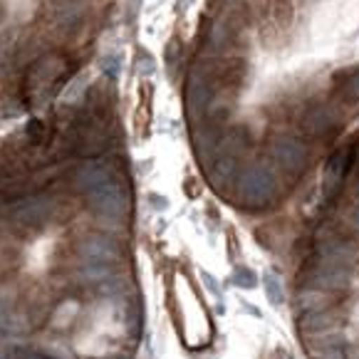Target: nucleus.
<instances>
[{"label": "nucleus", "mask_w": 359, "mask_h": 359, "mask_svg": "<svg viewBox=\"0 0 359 359\" xmlns=\"http://www.w3.org/2000/svg\"><path fill=\"white\" fill-rule=\"evenodd\" d=\"M55 206L53 201L43 198V196H35V198H25L15 206V221L22 223V226H43V223L50 221Z\"/></svg>", "instance_id": "6"}, {"label": "nucleus", "mask_w": 359, "mask_h": 359, "mask_svg": "<svg viewBox=\"0 0 359 359\" xmlns=\"http://www.w3.org/2000/svg\"><path fill=\"white\" fill-rule=\"evenodd\" d=\"M263 287H265V292H268V300L273 302V305H280L283 302V297H285V292H283V285H280V280L275 278V275H265L263 278Z\"/></svg>", "instance_id": "14"}, {"label": "nucleus", "mask_w": 359, "mask_h": 359, "mask_svg": "<svg viewBox=\"0 0 359 359\" xmlns=\"http://www.w3.org/2000/svg\"><path fill=\"white\" fill-rule=\"evenodd\" d=\"M213 100V87L208 85L206 79H198L196 74H191L189 79V87H186V107H189V114L191 116H198L211 107Z\"/></svg>", "instance_id": "7"}, {"label": "nucleus", "mask_w": 359, "mask_h": 359, "mask_svg": "<svg viewBox=\"0 0 359 359\" xmlns=\"http://www.w3.org/2000/svg\"><path fill=\"white\" fill-rule=\"evenodd\" d=\"M238 194L248 206H265L275 194V174L263 164L248 166L238 181Z\"/></svg>", "instance_id": "1"}, {"label": "nucleus", "mask_w": 359, "mask_h": 359, "mask_svg": "<svg viewBox=\"0 0 359 359\" xmlns=\"http://www.w3.org/2000/svg\"><path fill=\"white\" fill-rule=\"evenodd\" d=\"M176 3H179V8H189L194 0H176Z\"/></svg>", "instance_id": "19"}, {"label": "nucleus", "mask_w": 359, "mask_h": 359, "mask_svg": "<svg viewBox=\"0 0 359 359\" xmlns=\"http://www.w3.org/2000/svg\"><path fill=\"white\" fill-rule=\"evenodd\" d=\"M352 226L359 231V203H357V206H354V211H352Z\"/></svg>", "instance_id": "18"}, {"label": "nucleus", "mask_w": 359, "mask_h": 359, "mask_svg": "<svg viewBox=\"0 0 359 359\" xmlns=\"http://www.w3.org/2000/svg\"><path fill=\"white\" fill-rule=\"evenodd\" d=\"M233 171H236V154L226 149V151H223L221 156H216V161H213L211 181L213 184H218V181H228L233 176Z\"/></svg>", "instance_id": "11"}, {"label": "nucleus", "mask_w": 359, "mask_h": 359, "mask_svg": "<svg viewBox=\"0 0 359 359\" xmlns=\"http://www.w3.org/2000/svg\"><path fill=\"white\" fill-rule=\"evenodd\" d=\"M154 69H156V67H154V60L149 57L147 53H139V72H142L144 77H149Z\"/></svg>", "instance_id": "16"}, {"label": "nucleus", "mask_w": 359, "mask_h": 359, "mask_svg": "<svg viewBox=\"0 0 359 359\" xmlns=\"http://www.w3.org/2000/svg\"><path fill=\"white\" fill-rule=\"evenodd\" d=\"M11 325V310H8V302H3L0 297V330H6Z\"/></svg>", "instance_id": "17"}, {"label": "nucleus", "mask_w": 359, "mask_h": 359, "mask_svg": "<svg viewBox=\"0 0 359 359\" xmlns=\"http://www.w3.org/2000/svg\"><path fill=\"white\" fill-rule=\"evenodd\" d=\"M114 179H116L114 171H111V166L107 164V161H85V164L77 169V174H74V186H77L82 194L90 196Z\"/></svg>", "instance_id": "3"}, {"label": "nucleus", "mask_w": 359, "mask_h": 359, "mask_svg": "<svg viewBox=\"0 0 359 359\" xmlns=\"http://www.w3.org/2000/svg\"><path fill=\"white\" fill-rule=\"evenodd\" d=\"M236 283L238 287H255V273L253 270H248V268H243V270H238L236 273Z\"/></svg>", "instance_id": "15"}, {"label": "nucleus", "mask_w": 359, "mask_h": 359, "mask_svg": "<svg viewBox=\"0 0 359 359\" xmlns=\"http://www.w3.org/2000/svg\"><path fill=\"white\" fill-rule=\"evenodd\" d=\"M273 154H275V161L287 174H300L307 164V149L297 139H287V137L278 139L273 147Z\"/></svg>", "instance_id": "4"}, {"label": "nucleus", "mask_w": 359, "mask_h": 359, "mask_svg": "<svg viewBox=\"0 0 359 359\" xmlns=\"http://www.w3.org/2000/svg\"><path fill=\"white\" fill-rule=\"evenodd\" d=\"M349 280V273L344 265H334V263H323L320 273H317V287L323 290H337V287H344Z\"/></svg>", "instance_id": "10"}, {"label": "nucleus", "mask_w": 359, "mask_h": 359, "mask_svg": "<svg viewBox=\"0 0 359 359\" xmlns=\"http://www.w3.org/2000/svg\"><path fill=\"white\" fill-rule=\"evenodd\" d=\"M90 206L95 208V213H100L104 218H119L127 211L129 201H127V194L119 186V181L114 179L102 186V189H97L95 194H90Z\"/></svg>", "instance_id": "2"}, {"label": "nucleus", "mask_w": 359, "mask_h": 359, "mask_svg": "<svg viewBox=\"0 0 359 359\" xmlns=\"http://www.w3.org/2000/svg\"><path fill=\"white\" fill-rule=\"evenodd\" d=\"M114 359H124V357H114Z\"/></svg>", "instance_id": "20"}, {"label": "nucleus", "mask_w": 359, "mask_h": 359, "mask_svg": "<svg viewBox=\"0 0 359 359\" xmlns=\"http://www.w3.org/2000/svg\"><path fill=\"white\" fill-rule=\"evenodd\" d=\"M352 158H354V149L352 147L339 149V151H334L332 156H330L327 169H325V184H323L325 198H332V196L339 191L342 179L347 176L349 166H352Z\"/></svg>", "instance_id": "5"}, {"label": "nucleus", "mask_w": 359, "mask_h": 359, "mask_svg": "<svg viewBox=\"0 0 359 359\" xmlns=\"http://www.w3.org/2000/svg\"><path fill=\"white\" fill-rule=\"evenodd\" d=\"M82 258L87 265H102L109 263L114 258V245H111L109 238L104 236H92L82 243Z\"/></svg>", "instance_id": "8"}, {"label": "nucleus", "mask_w": 359, "mask_h": 359, "mask_svg": "<svg viewBox=\"0 0 359 359\" xmlns=\"http://www.w3.org/2000/svg\"><path fill=\"white\" fill-rule=\"evenodd\" d=\"M100 69L107 79H116L119 77V72H122V57H119L116 53L104 55V57L100 60Z\"/></svg>", "instance_id": "12"}, {"label": "nucleus", "mask_w": 359, "mask_h": 359, "mask_svg": "<svg viewBox=\"0 0 359 359\" xmlns=\"http://www.w3.org/2000/svg\"><path fill=\"white\" fill-rule=\"evenodd\" d=\"M25 134H27V139H30V144H35V147H40V144L48 142L50 129H48V124L40 122V119H32V122L27 124Z\"/></svg>", "instance_id": "13"}, {"label": "nucleus", "mask_w": 359, "mask_h": 359, "mask_svg": "<svg viewBox=\"0 0 359 359\" xmlns=\"http://www.w3.org/2000/svg\"><path fill=\"white\" fill-rule=\"evenodd\" d=\"M302 129L310 137H325V134L334 129V114L327 107H315V109H310L302 116Z\"/></svg>", "instance_id": "9"}]
</instances>
